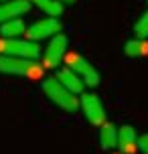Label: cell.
I'll list each match as a JSON object with an SVG mask.
<instances>
[{
	"label": "cell",
	"instance_id": "277c9868",
	"mask_svg": "<svg viewBox=\"0 0 148 154\" xmlns=\"http://www.w3.org/2000/svg\"><path fill=\"white\" fill-rule=\"evenodd\" d=\"M63 61H65V65H67L69 69H73L81 79H83L85 87H97V85H100V81H101L100 71L95 69L85 57H81V55H77V53H67Z\"/></svg>",
	"mask_w": 148,
	"mask_h": 154
},
{
	"label": "cell",
	"instance_id": "6da1fadb",
	"mask_svg": "<svg viewBox=\"0 0 148 154\" xmlns=\"http://www.w3.org/2000/svg\"><path fill=\"white\" fill-rule=\"evenodd\" d=\"M43 93L47 95V100L51 103H55L57 108L65 109V112H77L79 109V95H75L73 91H69L65 85L57 79V77H47L43 79Z\"/></svg>",
	"mask_w": 148,
	"mask_h": 154
},
{
	"label": "cell",
	"instance_id": "9a60e30c",
	"mask_svg": "<svg viewBox=\"0 0 148 154\" xmlns=\"http://www.w3.org/2000/svg\"><path fill=\"white\" fill-rule=\"evenodd\" d=\"M134 35L138 38H148V10L142 12V16L134 24Z\"/></svg>",
	"mask_w": 148,
	"mask_h": 154
},
{
	"label": "cell",
	"instance_id": "5b68a950",
	"mask_svg": "<svg viewBox=\"0 0 148 154\" xmlns=\"http://www.w3.org/2000/svg\"><path fill=\"white\" fill-rule=\"evenodd\" d=\"M67 49H69V38L63 32L51 37L49 45L43 51V67L45 69H59V65L63 63L65 55H67Z\"/></svg>",
	"mask_w": 148,
	"mask_h": 154
},
{
	"label": "cell",
	"instance_id": "4fadbf2b",
	"mask_svg": "<svg viewBox=\"0 0 148 154\" xmlns=\"http://www.w3.org/2000/svg\"><path fill=\"white\" fill-rule=\"evenodd\" d=\"M31 4L43 10L47 16H55V18H59L63 14V2L61 0H29Z\"/></svg>",
	"mask_w": 148,
	"mask_h": 154
},
{
	"label": "cell",
	"instance_id": "2e32d148",
	"mask_svg": "<svg viewBox=\"0 0 148 154\" xmlns=\"http://www.w3.org/2000/svg\"><path fill=\"white\" fill-rule=\"evenodd\" d=\"M138 150H140L142 154H148V134L138 136Z\"/></svg>",
	"mask_w": 148,
	"mask_h": 154
},
{
	"label": "cell",
	"instance_id": "ac0fdd59",
	"mask_svg": "<svg viewBox=\"0 0 148 154\" xmlns=\"http://www.w3.org/2000/svg\"><path fill=\"white\" fill-rule=\"evenodd\" d=\"M0 2H6V0H0Z\"/></svg>",
	"mask_w": 148,
	"mask_h": 154
},
{
	"label": "cell",
	"instance_id": "7c38bea8",
	"mask_svg": "<svg viewBox=\"0 0 148 154\" xmlns=\"http://www.w3.org/2000/svg\"><path fill=\"white\" fill-rule=\"evenodd\" d=\"M24 32H26V24L23 18H10V20L0 24V37L2 38H16L23 37Z\"/></svg>",
	"mask_w": 148,
	"mask_h": 154
},
{
	"label": "cell",
	"instance_id": "5bb4252c",
	"mask_svg": "<svg viewBox=\"0 0 148 154\" xmlns=\"http://www.w3.org/2000/svg\"><path fill=\"white\" fill-rule=\"evenodd\" d=\"M124 53L128 57H146L148 55V38H130L124 45Z\"/></svg>",
	"mask_w": 148,
	"mask_h": 154
},
{
	"label": "cell",
	"instance_id": "7a4b0ae2",
	"mask_svg": "<svg viewBox=\"0 0 148 154\" xmlns=\"http://www.w3.org/2000/svg\"><path fill=\"white\" fill-rule=\"evenodd\" d=\"M43 63L35 59H23V57H8L0 55V73L6 75H18V77H29V79H39L43 75Z\"/></svg>",
	"mask_w": 148,
	"mask_h": 154
},
{
	"label": "cell",
	"instance_id": "52a82bcc",
	"mask_svg": "<svg viewBox=\"0 0 148 154\" xmlns=\"http://www.w3.org/2000/svg\"><path fill=\"white\" fill-rule=\"evenodd\" d=\"M79 108L83 112V116L87 118V122L94 124L100 128L101 124L106 122V108H103V103L101 100L91 91H83L79 95Z\"/></svg>",
	"mask_w": 148,
	"mask_h": 154
},
{
	"label": "cell",
	"instance_id": "9c48e42d",
	"mask_svg": "<svg viewBox=\"0 0 148 154\" xmlns=\"http://www.w3.org/2000/svg\"><path fill=\"white\" fill-rule=\"evenodd\" d=\"M118 150L120 154H134L138 150V134L128 124L118 128Z\"/></svg>",
	"mask_w": 148,
	"mask_h": 154
},
{
	"label": "cell",
	"instance_id": "8992f818",
	"mask_svg": "<svg viewBox=\"0 0 148 154\" xmlns=\"http://www.w3.org/2000/svg\"><path fill=\"white\" fill-rule=\"evenodd\" d=\"M63 31V24L59 18H55V16H45V18H39V20H35L32 24L26 26V38L29 41H43V38H51L55 35H59Z\"/></svg>",
	"mask_w": 148,
	"mask_h": 154
},
{
	"label": "cell",
	"instance_id": "8fae6325",
	"mask_svg": "<svg viewBox=\"0 0 148 154\" xmlns=\"http://www.w3.org/2000/svg\"><path fill=\"white\" fill-rule=\"evenodd\" d=\"M100 146L103 150H116L118 148V128L109 122L100 126Z\"/></svg>",
	"mask_w": 148,
	"mask_h": 154
},
{
	"label": "cell",
	"instance_id": "30bf717a",
	"mask_svg": "<svg viewBox=\"0 0 148 154\" xmlns=\"http://www.w3.org/2000/svg\"><path fill=\"white\" fill-rule=\"evenodd\" d=\"M55 77L61 81L69 91H73L75 95H81L83 93V89H85V83H83V79L75 73L73 69H69L67 65L65 67H61V69H57V73H55Z\"/></svg>",
	"mask_w": 148,
	"mask_h": 154
},
{
	"label": "cell",
	"instance_id": "ba28073f",
	"mask_svg": "<svg viewBox=\"0 0 148 154\" xmlns=\"http://www.w3.org/2000/svg\"><path fill=\"white\" fill-rule=\"evenodd\" d=\"M31 2L29 0H6L0 2V24L10 20V18H20L31 10Z\"/></svg>",
	"mask_w": 148,
	"mask_h": 154
},
{
	"label": "cell",
	"instance_id": "3957f363",
	"mask_svg": "<svg viewBox=\"0 0 148 154\" xmlns=\"http://www.w3.org/2000/svg\"><path fill=\"white\" fill-rule=\"evenodd\" d=\"M0 55L8 57H23V59H39L41 57V47L37 41L16 37V38H2L0 37Z\"/></svg>",
	"mask_w": 148,
	"mask_h": 154
},
{
	"label": "cell",
	"instance_id": "e0dca14e",
	"mask_svg": "<svg viewBox=\"0 0 148 154\" xmlns=\"http://www.w3.org/2000/svg\"><path fill=\"white\" fill-rule=\"evenodd\" d=\"M63 4H73V2H75V0H61Z\"/></svg>",
	"mask_w": 148,
	"mask_h": 154
}]
</instances>
